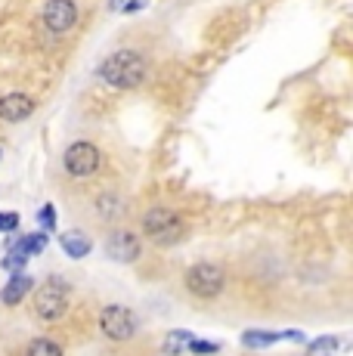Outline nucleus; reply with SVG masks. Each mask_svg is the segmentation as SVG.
Returning a JSON list of instances; mask_svg holds the SVG:
<instances>
[{
  "label": "nucleus",
  "mask_w": 353,
  "mask_h": 356,
  "mask_svg": "<svg viewBox=\"0 0 353 356\" xmlns=\"http://www.w3.org/2000/svg\"><path fill=\"white\" fill-rule=\"evenodd\" d=\"M25 356H63V347H59L53 338H38L28 344Z\"/></svg>",
  "instance_id": "dca6fc26"
},
{
  "label": "nucleus",
  "mask_w": 353,
  "mask_h": 356,
  "mask_svg": "<svg viewBox=\"0 0 353 356\" xmlns=\"http://www.w3.org/2000/svg\"><path fill=\"white\" fill-rule=\"evenodd\" d=\"M189 350H192V353H217V350H220V347H217V344H208V341H189Z\"/></svg>",
  "instance_id": "412c9836"
},
{
  "label": "nucleus",
  "mask_w": 353,
  "mask_h": 356,
  "mask_svg": "<svg viewBox=\"0 0 353 356\" xmlns=\"http://www.w3.org/2000/svg\"><path fill=\"white\" fill-rule=\"evenodd\" d=\"M140 229H142V236L155 245H176L183 238V232H186L183 217L176 214L174 208H165V204L149 208L140 220Z\"/></svg>",
  "instance_id": "f03ea898"
},
{
  "label": "nucleus",
  "mask_w": 353,
  "mask_h": 356,
  "mask_svg": "<svg viewBox=\"0 0 353 356\" xmlns=\"http://www.w3.org/2000/svg\"><path fill=\"white\" fill-rule=\"evenodd\" d=\"M78 3L74 0H47L44 10H40V19H44L47 31L53 34H65L78 25Z\"/></svg>",
  "instance_id": "0eeeda50"
},
{
  "label": "nucleus",
  "mask_w": 353,
  "mask_h": 356,
  "mask_svg": "<svg viewBox=\"0 0 353 356\" xmlns=\"http://www.w3.org/2000/svg\"><path fill=\"white\" fill-rule=\"evenodd\" d=\"M338 347V338H319L316 344H310V353H331Z\"/></svg>",
  "instance_id": "6ab92c4d"
},
{
  "label": "nucleus",
  "mask_w": 353,
  "mask_h": 356,
  "mask_svg": "<svg viewBox=\"0 0 353 356\" xmlns=\"http://www.w3.org/2000/svg\"><path fill=\"white\" fill-rule=\"evenodd\" d=\"M186 291L199 300H211L217 298L223 289H227V270L220 264H211V260H199L186 270Z\"/></svg>",
  "instance_id": "7ed1b4c3"
},
{
  "label": "nucleus",
  "mask_w": 353,
  "mask_h": 356,
  "mask_svg": "<svg viewBox=\"0 0 353 356\" xmlns=\"http://www.w3.org/2000/svg\"><path fill=\"white\" fill-rule=\"evenodd\" d=\"M93 208H97V217H99V220H121V217L127 214L124 195H118L115 189H106V193H99L97 202H93Z\"/></svg>",
  "instance_id": "9d476101"
},
{
  "label": "nucleus",
  "mask_w": 353,
  "mask_h": 356,
  "mask_svg": "<svg viewBox=\"0 0 353 356\" xmlns=\"http://www.w3.org/2000/svg\"><path fill=\"white\" fill-rule=\"evenodd\" d=\"M25 264H28V257L19 254L16 248H10V251L3 254V264H0V266H3V270H10V273H16V276H19V273L25 270Z\"/></svg>",
  "instance_id": "f3484780"
},
{
  "label": "nucleus",
  "mask_w": 353,
  "mask_h": 356,
  "mask_svg": "<svg viewBox=\"0 0 353 356\" xmlns=\"http://www.w3.org/2000/svg\"><path fill=\"white\" fill-rule=\"evenodd\" d=\"M97 74L115 90H133V87H140L146 81L149 59L140 50H115L112 56L103 59Z\"/></svg>",
  "instance_id": "f257e3e1"
},
{
  "label": "nucleus",
  "mask_w": 353,
  "mask_h": 356,
  "mask_svg": "<svg viewBox=\"0 0 353 356\" xmlns=\"http://www.w3.org/2000/svg\"><path fill=\"white\" fill-rule=\"evenodd\" d=\"M31 289H35V279L31 276H13L10 282H6V289L0 291V304L3 307H16V304H22L25 300V294H31Z\"/></svg>",
  "instance_id": "9b49d317"
},
{
  "label": "nucleus",
  "mask_w": 353,
  "mask_h": 356,
  "mask_svg": "<svg viewBox=\"0 0 353 356\" xmlns=\"http://www.w3.org/2000/svg\"><path fill=\"white\" fill-rule=\"evenodd\" d=\"M13 248L19 251V254H25V257H31V254H40V251L47 248V236L44 232H35V236H25V238H19Z\"/></svg>",
  "instance_id": "2eb2a0df"
},
{
  "label": "nucleus",
  "mask_w": 353,
  "mask_h": 356,
  "mask_svg": "<svg viewBox=\"0 0 353 356\" xmlns=\"http://www.w3.org/2000/svg\"><path fill=\"white\" fill-rule=\"evenodd\" d=\"M276 341H282V334L279 332H263V328H248V332L242 334V344L254 347V350H261V347H273Z\"/></svg>",
  "instance_id": "ddd939ff"
},
{
  "label": "nucleus",
  "mask_w": 353,
  "mask_h": 356,
  "mask_svg": "<svg viewBox=\"0 0 353 356\" xmlns=\"http://www.w3.org/2000/svg\"><path fill=\"white\" fill-rule=\"evenodd\" d=\"M69 310V285L63 279L50 276L44 285L35 291V316L40 323H59Z\"/></svg>",
  "instance_id": "20e7f679"
},
{
  "label": "nucleus",
  "mask_w": 353,
  "mask_h": 356,
  "mask_svg": "<svg viewBox=\"0 0 353 356\" xmlns=\"http://www.w3.org/2000/svg\"><path fill=\"white\" fill-rule=\"evenodd\" d=\"M59 245H63V251L69 257H74V260L87 257V254H90V248H93V242L87 238V232H81V229L63 232V236H59Z\"/></svg>",
  "instance_id": "f8f14e48"
},
{
  "label": "nucleus",
  "mask_w": 353,
  "mask_h": 356,
  "mask_svg": "<svg viewBox=\"0 0 353 356\" xmlns=\"http://www.w3.org/2000/svg\"><path fill=\"white\" fill-rule=\"evenodd\" d=\"M99 328H103V334L108 341L121 344V341H131L137 334V316L124 304H108L99 310Z\"/></svg>",
  "instance_id": "423d86ee"
},
{
  "label": "nucleus",
  "mask_w": 353,
  "mask_h": 356,
  "mask_svg": "<svg viewBox=\"0 0 353 356\" xmlns=\"http://www.w3.org/2000/svg\"><path fill=\"white\" fill-rule=\"evenodd\" d=\"M40 227L44 229L56 227V211H53V204H44V208H40Z\"/></svg>",
  "instance_id": "aec40b11"
},
{
  "label": "nucleus",
  "mask_w": 353,
  "mask_h": 356,
  "mask_svg": "<svg viewBox=\"0 0 353 356\" xmlns=\"http://www.w3.org/2000/svg\"><path fill=\"white\" fill-rule=\"evenodd\" d=\"M142 251V242L133 229H112L106 236V257L115 264H133Z\"/></svg>",
  "instance_id": "6e6552de"
},
{
  "label": "nucleus",
  "mask_w": 353,
  "mask_h": 356,
  "mask_svg": "<svg viewBox=\"0 0 353 356\" xmlns=\"http://www.w3.org/2000/svg\"><path fill=\"white\" fill-rule=\"evenodd\" d=\"M13 229H19V214L16 211H3L0 214V232H13Z\"/></svg>",
  "instance_id": "a211bd4d"
},
{
  "label": "nucleus",
  "mask_w": 353,
  "mask_h": 356,
  "mask_svg": "<svg viewBox=\"0 0 353 356\" xmlns=\"http://www.w3.org/2000/svg\"><path fill=\"white\" fill-rule=\"evenodd\" d=\"M195 334L186 332V328H180V332H167L165 334V344H161V350L171 353V356H180L183 350H189V341H192Z\"/></svg>",
  "instance_id": "4468645a"
},
{
  "label": "nucleus",
  "mask_w": 353,
  "mask_h": 356,
  "mask_svg": "<svg viewBox=\"0 0 353 356\" xmlns=\"http://www.w3.org/2000/svg\"><path fill=\"white\" fill-rule=\"evenodd\" d=\"M38 102L28 97V93H6V97H0V121H6V124H22V121H28L31 115H35Z\"/></svg>",
  "instance_id": "1a4fd4ad"
},
{
  "label": "nucleus",
  "mask_w": 353,
  "mask_h": 356,
  "mask_svg": "<svg viewBox=\"0 0 353 356\" xmlns=\"http://www.w3.org/2000/svg\"><path fill=\"white\" fill-rule=\"evenodd\" d=\"M99 164H103V152H99L90 140L72 143V146L63 152V168H65L69 177H74V180H87V177H93L99 170Z\"/></svg>",
  "instance_id": "39448f33"
}]
</instances>
